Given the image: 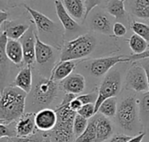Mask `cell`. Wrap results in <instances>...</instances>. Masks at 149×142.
<instances>
[{"label": "cell", "instance_id": "cell-1", "mask_svg": "<svg viewBox=\"0 0 149 142\" xmlns=\"http://www.w3.org/2000/svg\"><path fill=\"white\" fill-rule=\"evenodd\" d=\"M27 94L22 89L10 86L3 88L0 97V124L9 125L17 121L25 109Z\"/></svg>", "mask_w": 149, "mask_h": 142}, {"label": "cell", "instance_id": "cell-2", "mask_svg": "<svg viewBox=\"0 0 149 142\" xmlns=\"http://www.w3.org/2000/svg\"><path fill=\"white\" fill-rule=\"evenodd\" d=\"M55 111L58 122L51 131V140L56 142H73L76 138L73 132V121L77 113L70 108L69 104L58 105Z\"/></svg>", "mask_w": 149, "mask_h": 142}, {"label": "cell", "instance_id": "cell-3", "mask_svg": "<svg viewBox=\"0 0 149 142\" xmlns=\"http://www.w3.org/2000/svg\"><path fill=\"white\" fill-rule=\"evenodd\" d=\"M96 43L95 37L90 34L81 35L69 41L61 51L60 62L76 61L88 56L94 50Z\"/></svg>", "mask_w": 149, "mask_h": 142}, {"label": "cell", "instance_id": "cell-4", "mask_svg": "<svg viewBox=\"0 0 149 142\" xmlns=\"http://www.w3.org/2000/svg\"><path fill=\"white\" fill-rule=\"evenodd\" d=\"M121 88V77L120 74L117 69L109 72L102 83L100 86L98 91V99L95 103L96 114L99 111L100 105L107 99L115 97L120 91Z\"/></svg>", "mask_w": 149, "mask_h": 142}, {"label": "cell", "instance_id": "cell-5", "mask_svg": "<svg viewBox=\"0 0 149 142\" xmlns=\"http://www.w3.org/2000/svg\"><path fill=\"white\" fill-rule=\"evenodd\" d=\"M58 86L51 78H41L33 89L32 98L34 102L39 106L50 105L57 97Z\"/></svg>", "mask_w": 149, "mask_h": 142}, {"label": "cell", "instance_id": "cell-6", "mask_svg": "<svg viewBox=\"0 0 149 142\" xmlns=\"http://www.w3.org/2000/svg\"><path fill=\"white\" fill-rule=\"evenodd\" d=\"M116 115L118 122L123 129L133 130L138 117L136 99L134 96L124 99L118 108Z\"/></svg>", "mask_w": 149, "mask_h": 142}, {"label": "cell", "instance_id": "cell-7", "mask_svg": "<svg viewBox=\"0 0 149 142\" xmlns=\"http://www.w3.org/2000/svg\"><path fill=\"white\" fill-rule=\"evenodd\" d=\"M129 62L128 57L123 56H107L91 60L87 66L89 72L94 76L100 77L107 75L108 71L113 69L116 64Z\"/></svg>", "mask_w": 149, "mask_h": 142}, {"label": "cell", "instance_id": "cell-8", "mask_svg": "<svg viewBox=\"0 0 149 142\" xmlns=\"http://www.w3.org/2000/svg\"><path fill=\"white\" fill-rule=\"evenodd\" d=\"M127 88L135 92H148V82L146 71L142 66H133L126 77Z\"/></svg>", "mask_w": 149, "mask_h": 142}, {"label": "cell", "instance_id": "cell-9", "mask_svg": "<svg viewBox=\"0 0 149 142\" xmlns=\"http://www.w3.org/2000/svg\"><path fill=\"white\" fill-rule=\"evenodd\" d=\"M24 52V62L25 65H31L36 62V33L32 26L19 39Z\"/></svg>", "mask_w": 149, "mask_h": 142}, {"label": "cell", "instance_id": "cell-10", "mask_svg": "<svg viewBox=\"0 0 149 142\" xmlns=\"http://www.w3.org/2000/svg\"><path fill=\"white\" fill-rule=\"evenodd\" d=\"M58 122V115L55 110L45 108L35 115V123L38 130L51 132Z\"/></svg>", "mask_w": 149, "mask_h": 142}, {"label": "cell", "instance_id": "cell-11", "mask_svg": "<svg viewBox=\"0 0 149 142\" xmlns=\"http://www.w3.org/2000/svg\"><path fill=\"white\" fill-rule=\"evenodd\" d=\"M35 115L33 113L24 114L16 121V133L17 137H28L38 130L35 123Z\"/></svg>", "mask_w": 149, "mask_h": 142}, {"label": "cell", "instance_id": "cell-12", "mask_svg": "<svg viewBox=\"0 0 149 142\" xmlns=\"http://www.w3.org/2000/svg\"><path fill=\"white\" fill-rule=\"evenodd\" d=\"M25 10L28 11V13L31 15L36 28L39 33H49L52 32L54 28H55V23L51 20L49 17L42 14L41 12L27 6L24 5Z\"/></svg>", "mask_w": 149, "mask_h": 142}, {"label": "cell", "instance_id": "cell-13", "mask_svg": "<svg viewBox=\"0 0 149 142\" xmlns=\"http://www.w3.org/2000/svg\"><path fill=\"white\" fill-rule=\"evenodd\" d=\"M61 87L65 93L78 96V95H80L85 90L86 79L80 74H73L62 82Z\"/></svg>", "mask_w": 149, "mask_h": 142}, {"label": "cell", "instance_id": "cell-14", "mask_svg": "<svg viewBox=\"0 0 149 142\" xmlns=\"http://www.w3.org/2000/svg\"><path fill=\"white\" fill-rule=\"evenodd\" d=\"M91 28L100 33L105 35H111L113 31L112 22L109 16L105 12H97L95 13L91 21H90Z\"/></svg>", "mask_w": 149, "mask_h": 142}, {"label": "cell", "instance_id": "cell-15", "mask_svg": "<svg viewBox=\"0 0 149 142\" xmlns=\"http://www.w3.org/2000/svg\"><path fill=\"white\" fill-rule=\"evenodd\" d=\"M77 63L76 61H64L59 62L52 69L50 78L54 82H60L70 76L74 70Z\"/></svg>", "mask_w": 149, "mask_h": 142}, {"label": "cell", "instance_id": "cell-16", "mask_svg": "<svg viewBox=\"0 0 149 142\" xmlns=\"http://www.w3.org/2000/svg\"><path fill=\"white\" fill-rule=\"evenodd\" d=\"M54 56L53 48L42 42L36 33V62L44 65L48 63Z\"/></svg>", "mask_w": 149, "mask_h": 142}, {"label": "cell", "instance_id": "cell-17", "mask_svg": "<svg viewBox=\"0 0 149 142\" xmlns=\"http://www.w3.org/2000/svg\"><path fill=\"white\" fill-rule=\"evenodd\" d=\"M15 87L22 89L27 95L32 89V72L31 65H26L17 75L14 81Z\"/></svg>", "mask_w": 149, "mask_h": 142}, {"label": "cell", "instance_id": "cell-18", "mask_svg": "<svg viewBox=\"0 0 149 142\" xmlns=\"http://www.w3.org/2000/svg\"><path fill=\"white\" fill-rule=\"evenodd\" d=\"M54 4H55V10H56L58 17L59 21L61 22L65 29L71 31V30H74V29H78V27H79L78 23L67 12V10H65V6L63 4V2L60 0H55Z\"/></svg>", "mask_w": 149, "mask_h": 142}, {"label": "cell", "instance_id": "cell-19", "mask_svg": "<svg viewBox=\"0 0 149 142\" xmlns=\"http://www.w3.org/2000/svg\"><path fill=\"white\" fill-rule=\"evenodd\" d=\"M125 2L131 14L149 21V0H126Z\"/></svg>", "mask_w": 149, "mask_h": 142}, {"label": "cell", "instance_id": "cell-20", "mask_svg": "<svg viewBox=\"0 0 149 142\" xmlns=\"http://www.w3.org/2000/svg\"><path fill=\"white\" fill-rule=\"evenodd\" d=\"M113 128L111 121L105 116L97 117L96 123V142H104L113 135Z\"/></svg>", "mask_w": 149, "mask_h": 142}, {"label": "cell", "instance_id": "cell-21", "mask_svg": "<svg viewBox=\"0 0 149 142\" xmlns=\"http://www.w3.org/2000/svg\"><path fill=\"white\" fill-rule=\"evenodd\" d=\"M5 51L8 59L14 64L19 65L24 62L23 48L21 43L18 40L8 39Z\"/></svg>", "mask_w": 149, "mask_h": 142}, {"label": "cell", "instance_id": "cell-22", "mask_svg": "<svg viewBox=\"0 0 149 142\" xmlns=\"http://www.w3.org/2000/svg\"><path fill=\"white\" fill-rule=\"evenodd\" d=\"M2 27L3 28V31L7 36L8 39L18 40L26 33V31L30 29V25L16 23L12 21H6Z\"/></svg>", "mask_w": 149, "mask_h": 142}, {"label": "cell", "instance_id": "cell-23", "mask_svg": "<svg viewBox=\"0 0 149 142\" xmlns=\"http://www.w3.org/2000/svg\"><path fill=\"white\" fill-rule=\"evenodd\" d=\"M63 4L67 12L75 19H82L86 16V5L82 0H63Z\"/></svg>", "mask_w": 149, "mask_h": 142}, {"label": "cell", "instance_id": "cell-24", "mask_svg": "<svg viewBox=\"0 0 149 142\" xmlns=\"http://www.w3.org/2000/svg\"><path fill=\"white\" fill-rule=\"evenodd\" d=\"M107 10L109 15L116 19L125 20L127 16L126 5L122 0H108L107 3Z\"/></svg>", "mask_w": 149, "mask_h": 142}, {"label": "cell", "instance_id": "cell-25", "mask_svg": "<svg viewBox=\"0 0 149 142\" xmlns=\"http://www.w3.org/2000/svg\"><path fill=\"white\" fill-rule=\"evenodd\" d=\"M128 43L131 50L134 55H140L148 49V43L137 34H134L128 39Z\"/></svg>", "mask_w": 149, "mask_h": 142}, {"label": "cell", "instance_id": "cell-26", "mask_svg": "<svg viewBox=\"0 0 149 142\" xmlns=\"http://www.w3.org/2000/svg\"><path fill=\"white\" fill-rule=\"evenodd\" d=\"M99 113H100L105 117H113L117 115V102L115 97L109 98L106 100L100 107Z\"/></svg>", "mask_w": 149, "mask_h": 142}, {"label": "cell", "instance_id": "cell-27", "mask_svg": "<svg viewBox=\"0 0 149 142\" xmlns=\"http://www.w3.org/2000/svg\"><path fill=\"white\" fill-rule=\"evenodd\" d=\"M96 123L97 118L91 121L86 130L73 142H96Z\"/></svg>", "mask_w": 149, "mask_h": 142}, {"label": "cell", "instance_id": "cell-28", "mask_svg": "<svg viewBox=\"0 0 149 142\" xmlns=\"http://www.w3.org/2000/svg\"><path fill=\"white\" fill-rule=\"evenodd\" d=\"M130 27L132 30L134 32V34H137L140 36H141L149 44V25L141 22L133 21Z\"/></svg>", "mask_w": 149, "mask_h": 142}, {"label": "cell", "instance_id": "cell-29", "mask_svg": "<svg viewBox=\"0 0 149 142\" xmlns=\"http://www.w3.org/2000/svg\"><path fill=\"white\" fill-rule=\"evenodd\" d=\"M88 124L89 122L87 119L82 117L79 114L76 115L74 121H73V132H74V135L76 138L80 136L86 130Z\"/></svg>", "mask_w": 149, "mask_h": 142}, {"label": "cell", "instance_id": "cell-30", "mask_svg": "<svg viewBox=\"0 0 149 142\" xmlns=\"http://www.w3.org/2000/svg\"><path fill=\"white\" fill-rule=\"evenodd\" d=\"M17 137L16 133V121L9 125L0 124V138L12 139Z\"/></svg>", "mask_w": 149, "mask_h": 142}, {"label": "cell", "instance_id": "cell-31", "mask_svg": "<svg viewBox=\"0 0 149 142\" xmlns=\"http://www.w3.org/2000/svg\"><path fill=\"white\" fill-rule=\"evenodd\" d=\"M7 42H8L7 36L5 35V33L3 31H2V33L0 35V64H1L2 70H3V66L7 62V60H9L6 56V51H5Z\"/></svg>", "mask_w": 149, "mask_h": 142}, {"label": "cell", "instance_id": "cell-32", "mask_svg": "<svg viewBox=\"0 0 149 142\" xmlns=\"http://www.w3.org/2000/svg\"><path fill=\"white\" fill-rule=\"evenodd\" d=\"M79 115H81L82 117L86 118V119H90L92 118L94 115H96V111H95V104H86L83 105L82 108L78 111V113Z\"/></svg>", "mask_w": 149, "mask_h": 142}, {"label": "cell", "instance_id": "cell-33", "mask_svg": "<svg viewBox=\"0 0 149 142\" xmlns=\"http://www.w3.org/2000/svg\"><path fill=\"white\" fill-rule=\"evenodd\" d=\"M78 99L82 102L83 105L86 104H95L98 99V92H92L89 94L79 95L77 96Z\"/></svg>", "mask_w": 149, "mask_h": 142}, {"label": "cell", "instance_id": "cell-34", "mask_svg": "<svg viewBox=\"0 0 149 142\" xmlns=\"http://www.w3.org/2000/svg\"><path fill=\"white\" fill-rule=\"evenodd\" d=\"M11 140L13 142H45L43 135L37 133L28 137H14Z\"/></svg>", "mask_w": 149, "mask_h": 142}, {"label": "cell", "instance_id": "cell-35", "mask_svg": "<svg viewBox=\"0 0 149 142\" xmlns=\"http://www.w3.org/2000/svg\"><path fill=\"white\" fill-rule=\"evenodd\" d=\"M113 33L115 36H123L127 34V28L122 23L117 22L113 26Z\"/></svg>", "mask_w": 149, "mask_h": 142}, {"label": "cell", "instance_id": "cell-36", "mask_svg": "<svg viewBox=\"0 0 149 142\" xmlns=\"http://www.w3.org/2000/svg\"><path fill=\"white\" fill-rule=\"evenodd\" d=\"M104 0H86L85 1V5H86V16H85V19L87 17V16L90 14V12L97 6H99L100 3H102Z\"/></svg>", "mask_w": 149, "mask_h": 142}, {"label": "cell", "instance_id": "cell-37", "mask_svg": "<svg viewBox=\"0 0 149 142\" xmlns=\"http://www.w3.org/2000/svg\"><path fill=\"white\" fill-rule=\"evenodd\" d=\"M140 108L141 113L149 115V92H147L140 102Z\"/></svg>", "mask_w": 149, "mask_h": 142}, {"label": "cell", "instance_id": "cell-38", "mask_svg": "<svg viewBox=\"0 0 149 142\" xmlns=\"http://www.w3.org/2000/svg\"><path fill=\"white\" fill-rule=\"evenodd\" d=\"M133 137L123 134H114L108 142H128Z\"/></svg>", "mask_w": 149, "mask_h": 142}, {"label": "cell", "instance_id": "cell-39", "mask_svg": "<svg viewBox=\"0 0 149 142\" xmlns=\"http://www.w3.org/2000/svg\"><path fill=\"white\" fill-rule=\"evenodd\" d=\"M129 59V62H136V61H140V60H144V59H148L149 58V49L147 51H145L142 54L140 55H132L130 56H127Z\"/></svg>", "mask_w": 149, "mask_h": 142}, {"label": "cell", "instance_id": "cell-40", "mask_svg": "<svg viewBox=\"0 0 149 142\" xmlns=\"http://www.w3.org/2000/svg\"><path fill=\"white\" fill-rule=\"evenodd\" d=\"M82 106H83V104H82V102L78 99V97H76L75 99H73V100L70 102V104H69L70 108H71L72 111L76 112V113H78V111L82 108Z\"/></svg>", "mask_w": 149, "mask_h": 142}, {"label": "cell", "instance_id": "cell-41", "mask_svg": "<svg viewBox=\"0 0 149 142\" xmlns=\"http://www.w3.org/2000/svg\"><path fill=\"white\" fill-rule=\"evenodd\" d=\"M6 21H8V12L3 10H0V25L2 26Z\"/></svg>", "mask_w": 149, "mask_h": 142}, {"label": "cell", "instance_id": "cell-42", "mask_svg": "<svg viewBox=\"0 0 149 142\" xmlns=\"http://www.w3.org/2000/svg\"><path fill=\"white\" fill-rule=\"evenodd\" d=\"M144 137H145V133H141V134H138L137 136L133 137L128 142H141L142 141V140L144 139Z\"/></svg>", "mask_w": 149, "mask_h": 142}, {"label": "cell", "instance_id": "cell-43", "mask_svg": "<svg viewBox=\"0 0 149 142\" xmlns=\"http://www.w3.org/2000/svg\"><path fill=\"white\" fill-rule=\"evenodd\" d=\"M141 66L144 68V69H145V71H146V74H147V76H148V92H149V61L146 62H144V63H142V65H141Z\"/></svg>", "mask_w": 149, "mask_h": 142}, {"label": "cell", "instance_id": "cell-44", "mask_svg": "<svg viewBox=\"0 0 149 142\" xmlns=\"http://www.w3.org/2000/svg\"><path fill=\"white\" fill-rule=\"evenodd\" d=\"M9 138H0V142H8Z\"/></svg>", "mask_w": 149, "mask_h": 142}, {"label": "cell", "instance_id": "cell-45", "mask_svg": "<svg viewBox=\"0 0 149 142\" xmlns=\"http://www.w3.org/2000/svg\"><path fill=\"white\" fill-rule=\"evenodd\" d=\"M45 142H52V140H51V138L49 137V138H47V139L45 140Z\"/></svg>", "mask_w": 149, "mask_h": 142}, {"label": "cell", "instance_id": "cell-46", "mask_svg": "<svg viewBox=\"0 0 149 142\" xmlns=\"http://www.w3.org/2000/svg\"><path fill=\"white\" fill-rule=\"evenodd\" d=\"M8 142H13V141H12V140H11V139H9V141Z\"/></svg>", "mask_w": 149, "mask_h": 142}, {"label": "cell", "instance_id": "cell-47", "mask_svg": "<svg viewBox=\"0 0 149 142\" xmlns=\"http://www.w3.org/2000/svg\"><path fill=\"white\" fill-rule=\"evenodd\" d=\"M122 1H124V2H125V1H126V0H122Z\"/></svg>", "mask_w": 149, "mask_h": 142}]
</instances>
